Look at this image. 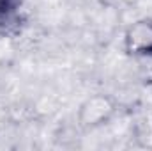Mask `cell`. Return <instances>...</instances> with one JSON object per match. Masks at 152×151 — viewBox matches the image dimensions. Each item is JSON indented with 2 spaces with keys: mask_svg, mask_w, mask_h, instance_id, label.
Returning a JSON list of instances; mask_svg holds the SVG:
<instances>
[]
</instances>
